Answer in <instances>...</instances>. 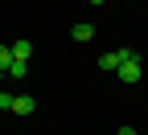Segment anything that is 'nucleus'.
<instances>
[{
  "label": "nucleus",
  "instance_id": "obj_8",
  "mask_svg": "<svg viewBox=\"0 0 148 135\" xmlns=\"http://www.w3.org/2000/svg\"><path fill=\"white\" fill-rule=\"evenodd\" d=\"M0 111H12V94L8 90H0Z\"/></svg>",
  "mask_w": 148,
  "mask_h": 135
},
{
  "label": "nucleus",
  "instance_id": "obj_10",
  "mask_svg": "<svg viewBox=\"0 0 148 135\" xmlns=\"http://www.w3.org/2000/svg\"><path fill=\"white\" fill-rule=\"evenodd\" d=\"M90 4H107V0H90Z\"/></svg>",
  "mask_w": 148,
  "mask_h": 135
},
{
  "label": "nucleus",
  "instance_id": "obj_6",
  "mask_svg": "<svg viewBox=\"0 0 148 135\" xmlns=\"http://www.w3.org/2000/svg\"><path fill=\"white\" fill-rule=\"evenodd\" d=\"M4 74H8V78H25V74H29V62H16V57H12V66Z\"/></svg>",
  "mask_w": 148,
  "mask_h": 135
},
{
  "label": "nucleus",
  "instance_id": "obj_5",
  "mask_svg": "<svg viewBox=\"0 0 148 135\" xmlns=\"http://www.w3.org/2000/svg\"><path fill=\"white\" fill-rule=\"evenodd\" d=\"M99 70H119V53H115V49H107V53L99 57Z\"/></svg>",
  "mask_w": 148,
  "mask_h": 135
},
{
  "label": "nucleus",
  "instance_id": "obj_9",
  "mask_svg": "<svg viewBox=\"0 0 148 135\" xmlns=\"http://www.w3.org/2000/svg\"><path fill=\"white\" fill-rule=\"evenodd\" d=\"M115 135H136V131H132V127H119V131H115Z\"/></svg>",
  "mask_w": 148,
  "mask_h": 135
},
{
  "label": "nucleus",
  "instance_id": "obj_4",
  "mask_svg": "<svg viewBox=\"0 0 148 135\" xmlns=\"http://www.w3.org/2000/svg\"><path fill=\"white\" fill-rule=\"evenodd\" d=\"M8 49H12V57H16V62H29V57H33V45L25 41V37H21V41H12Z\"/></svg>",
  "mask_w": 148,
  "mask_h": 135
},
{
  "label": "nucleus",
  "instance_id": "obj_7",
  "mask_svg": "<svg viewBox=\"0 0 148 135\" xmlns=\"http://www.w3.org/2000/svg\"><path fill=\"white\" fill-rule=\"evenodd\" d=\"M8 66H12V49H8V45H0V74H4Z\"/></svg>",
  "mask_w": 148,
  "mask_h": 135
},
{
  "label": "nucleus",
  "instance_id": "obj_3",
  "mask_svg": "<svg viewBox=\"0 0 148 135\" xmlns=\"http://www.w3.org/2000/svg\"><path fill=\"white\" fill-rule=\"evenodd\" d=\"M70 37H74V41H95V25H86V21H78V25L70 29Z\"/></svg>",
  "mask_w": 148,
  "mask_h": 135
},
{
  "label": "nucleus",
  "instance_id": "obj_1",
  "mask_svg": "<svg viewBox=\"0 0 148 135\" xmlns=\"http://www.w3.org/2000/svg\"><path fill=\"white\" fill-rule=\"evenodd\" d=\"M115 74H119L127 86H132V82H140V74H144V70H140V57H132V62H119V70H115Z\"/></svg>",
  "mask_w": 148,
  "mask_h": 135
},
{
  "label": "nucleus",
  "instance_id": "obj_2",
  "mask_svg": "<svg viewBox=\"0 0 148 135\" xmlns=\"http://www.w3.org/2000/svg\"><path fill=\"white\" fill-rule=\"evenodd\" d=\"M33 111H37V98H29V94H12V115L25 119V115H33Z\"/></svg>",
  "mask_w": 148,
  "mask_h": 135
}]
</instances>
